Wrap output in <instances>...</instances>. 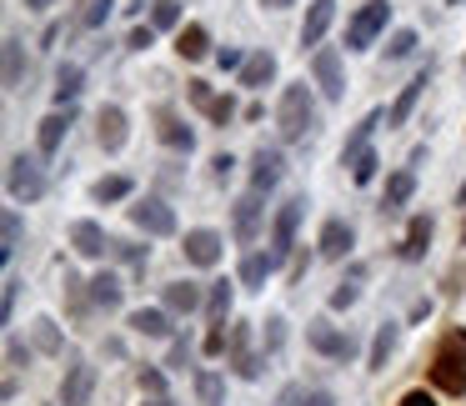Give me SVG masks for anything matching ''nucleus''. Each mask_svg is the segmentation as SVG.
Instances as JSON below:
<instances>
[{"label":"nucleus","mask_w":466,"mask_h":406,"mask_svg":"<svg viewBox=\"0 0 466 406\" xmlns=\"http://www.w3.org/2000/svg\"><path fill=\"white\" fill-rule=\"evenodd\" d=\"M427 376H431V386H436V392L466 396V331H446V342L436 346Z\"/></svg>","instance_id":"obj_1"},{"label":"nucleus","mask_w":466,"mask_h":406,"mask_svg":"<svg viewBox=\"0 0 466 406\" xmlns=\"http://www.w3.org/2000/svg\"><path fill=\"white\" fill-rule=\"evenodd\" d=\"M311 126H316V101H311V86H306V80H296V86H286V90H281L276 131H281V140H301Z\"/></svg>","instance_id":"obj_2"},{"label":"nucleus","mask_w":466,"mask_h":406,"mask_svg":"<svg viewBox=\"0 0 466 406\" xmlns=\"http://www.w3.org/2000/svg\"><path fill=\"white\" fill-rule=\"evenodd\" d=\"M5 190H11L15 201H40V196H46L40 156H11V165H5Z\"/></svg>","instance_id":"obj_3"},{"label":"nucleus","mask_w":466,"mask_h":406,"mask_svg":"<svg viewBox=\"0 0 466 406\" xmlns=\"http://www.w3.org/2000/svg\"><path fill=\"white\" fill-rule=\"evenodd\" d=\"M386 15H391L386 0H366L361 11L346 21V51H366V46H371V40L386 30Z\"/></svg>","instance_id":"obj_4"},{"label":"nucleus","mask_w":466,"mask_h":406,"mask_svg":"<svg viewBox=\"0 0 466 406\" xmlns=\"http://www.w3.org/2000/svg\"><path fill=\"white\" fill-rule=\"evenodd\" d=\"M301 216H306V196H291V201H281L276 221H271V256H276V261L296 256V226H301Z\"/></svg>","instance_id":"obj_5"},{"label":"nucleus","mask_w":466,"mask_h":406,"mask_svg":"<svg viewBox=\"0 0 466 406\" xmlns=\"http://www.w3.org/2000/svg\"><path fill=\"white\" fill-rule=\"evenodd\" d=\"M131 226L146 231V236H176V211L161 201V196H140L131 206Z\"/></svg>","instance_id":"obj_6"},{"label":"nucleus","mask_w":466,"mask_h":406,"mask_svg":"<svg viewBox=\"0 0 466 406\" xmlns=\"http://www.w3.org/2000/svg\"><path fill=\"white\" fill-rule=\"evenodd\" d=\"M306 346L331 356V361H352L356 356V336L352 331H336L331 321H311V326H306Z\"/></svg>","instance_id":"obj_7"},{"label":"nucleus","mask_w":466,"mask_h":406,"mask_svg":"<svg viewBox=\"0 0 466 406\" xmlns=\"http://www.w3.org/2000/svg\"><path fill=\"white\" fill-rule=\"evenodd\" d=\"M311 76H316V86H321L326 101H341V96H346V71H341V51H336V46H316Z\"/></svg>","instance_id":"obj_8"},{"label":"nucleus","mask_w":466,"mask_h":406,"mask_svg":"<svg viewBox=\"0 0 466 406\" xmlns=\"http://www.w3.org/2000/svg\"><path fill=\"white\" fill-rule=\"evenodd\" d=\"M261 216H266V206H261V190H246L236 206H231V231H236V241H256V231H261Z\"/></svg>","instance_id":"obj_9"},{"label":"nucleus","mask_w":466,"mask_h":406,"mask_svg":"<svg viewBox=\"0 0 466 406\" xmlns=\"http://www.w3.org/2000/svg\"><path fill=\"white\" fill-rule=\"evenodd\" d=\"M231 367L246 381L261 376V356L251 351V321H236V326H231Z\"/></svg>","instance_id":"obj_10"},{"label":"nucleus","mask_w":466,"mask_h":406,"mask_svg":"<svg viewBox=\"0 0 466 406\" xmlns=\"http://www.w3.org/2000/svg\"><path fill=\"white\" fill-rule=\"evenodd\" d=\"M76 126V106H55L46 121H40V131H36V146H40V156H55L61 151V140H65V131Z\"/></svg>","instance_id":"obj_11"},{"label":"nucleus","mask_w":466,"mask_h":406,"mask_svg":"<svg viewBox=\"0 0 466 406\" xmlns=\"http://www.w3.org/2000/svg\"><path fill=\"white\" fill-rule=\"evenodd\" d=\"M221 231H211V226H196V231H186V246H181V251H186V261L191 266H216V261H221Z\"/></svg>","instance_id":"obj_12"},{"label":"nucleus","mask_w":466,"mask_h":406,"mask_svg":"<svg viewBox=\"0 0 466 406\" xmlns=\"http://www.w3.org/2000/svg\"><path fill=\"white\" fill-rule=\"evenodd\" d=\"M126 136H131V126H126V111L121 106H101L96 111V140H101V151H121L126 146Z\"/></svg>","instance_id":"obj_13"},{"label":"nucleus","mask_w":466,"mask_h":406,"mask_svg":"<svg viewBox=\"0 0 466 406\" xmlns=\"http://www.w3.org/2000/svg\"><path fill=\"white\" fill-rule=\"evenodd\" d=\"M90 392H96V367L71 361V371L61 381V406H90Z\"/></svg>","instance_id":"obj_14"},{"label":"nucleus","mask_w":466,"mask_h":406,"mask_svg":"<svg viewBox=\"0 0 466 406\" xmlns=\"http://www.w3.org/2000/svg\"><path fill=\"white\" fill-rule=\"evenodd\" d=\"M156 136H161L171 151H186V156H191V146H196V131H191L186 121L171 111V106H161V111H156Z\"/></svg>","instance_id":"obj_15"},{"label":"nucleus","mask_w":466,"mask_h":406,"mask_svg":"<svg viewBox=\"0 0 466 406\" xmlns=\"http://www.w3.org/2000/svg\"><path fill=\"white\" fill-rule=\"evenodd\" d=\"M281 176H286V161H281V151H266V146H261V151L251 156V190H261V196H266V190L281 186Z\"/></svg>","instance_id":"obj_16"},{"label":"nucleus","mask_w":466,"mask_h":406,"mask_svg":"<svg viewBox=\"0 0 466 406\" xmlns=\"http://www.w3.org/2000/svg\"><path fill=\"white\" fill-rule=\"evenodd\" d=\"M352 246H356V231L346 226L341 216L321 226V241H316V251L326 256V261H346V256H352Z\"/></svg>","instance_id":"obj_17"},{"label":"nucleus","mask_w":466,"mask_h":406,"mask_svg":"<svg viewBox=\"0 0 466 406\" xmlns=\"http://www.w3.org/2000/svg\"><path fill=\"white\" fill-rule=\"evenodd\" d=\"M331 21H336V0H311V11H306V21H301V51L306 46H321Z\"/></svg>","instance_id":"obj_18"},{"label":"nucleus","mask_w":466,"mask_h":406,"mask_svg":"<svg viewBox=\"0 0 466 406\" xmlns=\"http://www.w3.org/2000/svg\"><path fill=\"white\" fill-rule=\"evenodd\" d=\"M71 246H76V256H86V261H101V256L111 251V241H106V231L96 226V221H76V226H71Z\"/></svg>","instance_id":"obj_19"},{"label":"nucleus","mask_w":466,"mask_h":406,"mask_svg":"<svg viewBox=\"0 0 466 406\" xmlns=\"http://www.w3.org/2000/svg\"><path fill=\"white\" fill-rule=\"evenodd\" d=\"M161 301H165V311H176V317H191L196 306H206V292L196 286V281H171Z\"/></svg>","instance_id":"obj_20"},{"label":"nucleus","mask_w":466,"mask_h":406,"mask_svg":"<svg viewBox=\"0 0 466 406\" xmlns=\"http://www.w3.org/2000/svg\"><path fill=\"white\" fill-rule=\"evenodd\" d=\"M431 216H411V226H406V236H402V246H396V256L402 261H421L427 256V246H431Z\"/></svg>","instance_id":"obj_21"},{"label":"nucleus","mask_w":466,"mask_h":406,"mask_svg":"<svg viewBox=\"0 0 466 406\" xmlns=\"http://www.w3.org/2000/svg\"><path fill=\"white\" fill-rule=\"evenodd\" d=\"M126 321H131V331H136V336H151V342H165V336H171V317H165V311H156V306H136Z\"/></svg>","instance_id":"obj_22"},{"label":"nucleus","mask_w":466,"mask_h":406,"mask_svg":"<svg viewBox=\"0 0 466 406\" xmlns=\"http://www.w3.org/2000/svg\"><path fill=\"white\" fill-rule=\"evenodd\" d=\"M276 271V256L271 251H251L246 261H241V286L246 292H266V276Z\"/></svg>","instance_id":"obj_23"},{"label":"nucleus","mask_w":466,"mask_h":406,"mask_svg":"<svg viewBox=\"0 0 466 406\" xmlns=\"http://www.w3.org/2000/svg\"><path fill=\"white\" fill-rule=\"evenodd\" d=\"M421 90H427V71H421L411 86H402V96H396V101H391V111H386V126H406V121H411L416 101H421Z\"/></svg>","instance_id":"obj_24"},{"label":"nucleus","mask_w":466,"mask_h":406,"mask_svg":"<svg viewBox=\"0 0 466 406\" xmlns=\"http://www.w3.org/2000/svg\"><path fill=\"white\" fill-rule=\"evenodd\" d=\"M381 121H386V111H371V115H361V121H356V131L346 136V146H341V165H352L356 156L366 151V140H371V131H377Z\"/></svg>","instance_id":"obj_25"},{"label":"nucleus","mask_w":466,"mask_h":406,"mask_svg":"<svg viewBox=\"0 0 466 406\" xmlns=\"http://www.w3.org/2000/svg\"><path fill=\"white\" fill-rule=\"evenodd\" d=\"M271 76H276V55H271V51L246 55V65H241V86H246V90H261Z\"/></svg>","instance_id":"obj_26"},{"label":"nucleus","mask_w":466,"mask_h":406,"mask_svg":"<svg viewBox=\"0 0 466 406\" xmlns=\"http://www.w3.org/2000/svg\"><path fill=\"white\" fill-rule=\"evenodd\" d=\"M80 90H86V71H80L76 61H65L61 71H55V106H76Z\"/></svg>","instance_id":"obj_27"},{"label":"nucleus","mask_w":466,"mask_h":406,"mask_svg":"<svg viewBox=\"0 0 466 406\" xmlns=\"http://www.w3.org/2000/svg\"><path fill=\"white\" fill-rule=\"evenodd\" d=\"M411 190H416V176H411V171H396V176H386V196H381V211H386V216H396V211L411 201Z\"/></svg>","instance_id":"obj_28"},{"label":"nucleus","mask_w":466,"mask_h":406,"mask_svg":"<svg viewBox=\"0 0 466 406\" xmlns=\"http://www.w3.org/2000/svg\"><path fill=\"white\" fill-rule=\"evenodd\" d=\"M206 51H211V36H206V26H181L176 30V55H181V61H201Z\"/></svg>","instance_id":"obj_29"},{"label":"nucleus","mask_w":466,"mask_h":406,"mask_svg":"<svg viewBox=\"0 0 466 406\" xmlns=\"http://www.w3.org/2000/svg\"><path fill=\"white\" fill-rule=\"evenodd\" d=\"M231 296H236V286H231V281H211V292H206V317H211V326H226Z\"/></svg>","instance_id":"obj_30"},{"label":"nucleus","mask_w":466,"mask_h":406,"mask_svg":"<svg viewBox=\"0 0 466 406\" xmlns=\"http://www.w3.org/2000/svg\"><path fill=\"white\" fill-rule=\"evenodd\" d=\"M121 281L111 276V271H101V276H90V301L101 306V311H121Z\"/></svg>","instance_id":"obj_31"},{"label":"nucleus","mask_w":466,"mask_h":406,"mask_svg":"<svg viewBox=\"0 0 466 406\" xmlns=\"http://www.w3.org/2000/svg\"><path fill=\"white\" fill-rule=\"evenodd\" d=\"M396 351V321L377 326V342H371V356H366V367L371 371H386V356Z\"/></svg>","instance_id":"obj_32"},{"label":"nucleus","mask_w":466,"mask_h":406,"mask_svg":"<svg viewBox=\"0 0 466 406\" xmlns=\"http://www.w3.org/2000/svg\"><path fill=\"white\" fill-rule=\"evenodd\" d=\"M131 190H136V181H131V176H101L96 186H90V196L106 206V201H126Z\"/></svg>","instance_id":"obj_33"},{"label":"nucleus","mask_w":466,"mask_h":406,"mask_svg":"<svg viewBox=\"0 0 466 406\" xmlns=\"http://www.w3.org/2000/svg\"><path fill=\"white\" fill-rule=\"evenodd\" d=\"M196 396H201V406H226V376L221 371H201L196 376Z\"/></svg>","instance_id":"obj_34"},{"label":"nucleus","mask_w":466,"mask_h":406,"mask_svg":"<svg viewBox=\"0 0 466 406\" xmlns=\"http://www.w3.org/2000/svg\"><path fill=\"white\" fill-rule=\"evenodd\" d=\"M21 80H26V51L15 36H5V86L21 90Z\"/></svg>","instance_id":"obj_35"},{"label":"nucleus","mask_w":466,"mask_h":406,"mask_svg":"<svg viewBox=\"0 0 466 406\" xmlns=\"http://www.w3.org/2000/svg\"><path fill=\"white\" fill-rule=\"evenodd\" d=\"M36 351H46V356H61L65 351V336H61V326H55L51 317L36 321Z\"/></svg>","instance_id":"obj_36"},{"label":"nucleus","mask_w":466,"mask_h":406,"mask_svg":"<svg viewBox=\"0 0 466 406\" xmlns=\"http://www.w3.org/2000/svg\"><path fill=\"white\" fill-rule=\"evenodd\" d=\"M366 276V266H352V281H341L336 292H331V311H346V306H356V296H361V286L356 281Z\"/></svg>","instance_id":"obj_37"},{"label":"nucleus","mask_w":466,"mask_h":406,"mask_svg":"<svg viewBox=\"0 0 466 406\" xmlns=\"http://www.w3.org/2000/svg\"><path fill=\"white\" fill-rule=\"evenodd\" d=\"M151 26L156 30H176L181 26V0H151Z\"/></svg>","instance_id":"obj_38"},{"label":"nucleus","mask_w":466,"mask_h":406,"mask_svg":"<svg viewBox=\"0 0 466 406\" xmlns=\"http://www.w3.org/2000/svg\"><path fill=\"white\" fill-rule=\"evenodd\" d=\"M21 241H26V226H21V211H5V246H0V256L11 261V256L21 251Z\"/></svg>","instance_id":"obj_39"},{"label":"nucleus","mask_w":466,"mask_h":406,"mask_svg":"<svg viewBox=\"0 0 466 406\" xmlns=\"http://www.w3.org/2000/svg\"><path fill=\"white\" fill-rule=\"evenodd\" d=\"M281 342H286V321H281V317H266L261 321V351L266 356L281 351Z\"/></svg>","instance_id":"obj_40"},{"label":"nucleus","mask_w":466,"mask_h":406,"mask_svg":"<svg viewBox=\"0 0 466 406\" xmlns=\"http://www.w3.org/2000/svg\"><path fill=\"white\" fill-rule=\"evenodd\" d=\"M111 5H115V0H86V11H80V26H86V30H101L106 21H111Z\"/></svg>","instance_id":"obj_41"},{"label":"nucleus","mask_w":466,"mask_h":406,"mask_svg":"<svg viewBox=\"0 0 466 406\" xmlns=\"http://www.w3.org/2000/svg\"><path fill=\"white\" fill-rule=\"evenodd\" d=\"M377 165H381V156L371 151V146H366V151H361V156H356V161H352V181H356V186H366V181L377 176Z\"/></svg>","instance_id":"obj_42"},{"label":"nucleus","mask_w":466,"mask_h":406,"mask_svg":"<svg viewBox=\"0 0 466 406\" xmlns=\"http://www.w3.org/2000/svg\"><path fill=\"white\" fill-rule=\"evenodd\" d=\"M411 51H416V30H396V36L386 40V61H406Z\"/></svg>","instance_id":"obj_43"},{"label":"nucleus","mask_w":466,"mask_h":406,"mask_svg":"<svg viewBox=\"0 0 466 406\" xmlns=\"http://www.w3.org/2000/svg\"><path fill=\"white\" fill-rule=\"evenodd\" d=\"M111 256H115V261H131V266H140V261H146V246H136V241H111Z\"/></svg>","instance_id":"obj_44"},{"label":"nucleus","mask_w":466,"mask_h":406,"mask_svg":"<svg viewBox=\"0 0 466 406\" xmlns=\"http://www.w3.org/2000/svg\"><path fill=\"white\" fill-rule=\"evenodd\" d=\"M206 115H211L216 126H226L231 115H236V101H231V96H216V101H211V111H206Z\"/></svg>","instance_id":"obj_45"},{"label":"nucleus","mask_w":466,"mask_h":406,"mask_svg":"<svg viewBox=\"0 0 466 406\" xmlns=\"http://www.w3.org/2000/svg\"><path fill=\"white\" fill-rule=\"evenodd\" d=\"M151 40H156V26H136L126 36V51H151Z\"/></svg>","instance_id":"obj_46"},{"label":"nucleus","mask_w":466,"mask_h":406,"mask_svg":"<svg viewBox=\"0 0 466 406\" xmlns=\"http://www.w3.org/2000/svg\"><path fill=\"white\" fill-rule=\"evenodd\" d=\"M140 392H151V396H165V376H161V371H146V367H140Z\"/></svg>","instance_id":"obj_47"},{"label":"nucleus","mask_w":466,"mask_h":406,"mask_svg":"<svg viewBox=\"0 0 466 406\" xmlns=\"http://www.w3.org/2000/svg\"><path fill=\"white\" fill-rule=\"evenodd\" d=\"M171 371H186L191 367V342H171V361H165Z\"/></svg>","instance_id":"obj_48"},{"label":"nucleus","mask_w":466,"mask_h":406,"mask_svg":"<svg viewBox=\"0 0 466 406\" xmlns=\"http://www.w3.org/2000/svg\"><path fill=\"white\" fill-rule=\"evenodd\" d=\"M5 361H11L15 371L30 367V346H26V342H11V346H5Z\"/></svg>","instance_id":"obj_49"},{"label":"nucleus","mask_w":466,"mask_h":406,"mask_svg":"<svg viewBox=\"0 0 466 406\" xmlns=\"http://www.w3.org/2000/svg\"><path fill=\"white\" fill-rule=\"evenodd\" d=\"M211 86H206V80H191V106H201V111H211Z\"/></svg>","instance_id":"obj_50"},{"label":"nucleus","mask_w":466,"mask_h":406,"mask_svg":"<svg viewBox=\"0 0 466 406\" xmlns=\"http://www.w3.org/2000/svg\"><path fill=\"white\" fill-rule=\"evenodd\" d=\"M21 286H26L21 276H5V321H11V311H15V296H21Z\"/></svg>","instance_id":"obj_51"},{"label":"nucleus","mask_w":466,"mask_h":406,"mask_svg":"<svg viewBox=\"0 0 466 406\" xmlns=\"http://www.w3.org/2000/svg\"><path fill=\"white\" fill-rule=\"evenodd\" d=\"M216 61H221V71H241V65H246V55H241L236 46H226V51L216 55Z\"/></svg>","instance_id":"obj_52"},{"label":"nucleus","mask_w":466,"mask_h":406,"mask_svg":"<svg viewBox=\"0 0 466 406\" xmlns=\"http://www.w3.org/2000/svg\"><path fill=\"white\" fill-rule=\"evenodd\" d=\"M231 165H236V161H231L226 151H221V156L211 161V176H216V181H226V176H231Z\"/></svg>","instance_id":"obj_53"},{"label":"nucleus","mask_w":466,"mask_h":406,"mask_svg":"<svg viewBox=\"0 0 466 406\" xmlns=\"http://www.w3.org/2000/svg\"><path fill=\"white\" fill-rule=\"evenodd\" d=\"M306 266H311V256H306V251L291 256V281H301V276H306Z\"/></svg>","instance_id":"obj_54"},{"label":"nucleus","mask_w":466,"mask_h":406,"mask_svg":"<svg viewBox=\"0 0 466 406\" xmlns=\"http://www.w3.org/2000/svg\"><path fill=\"white\" fill-rule=\"evenodd\" d=\"M402 406H436V396H431V392H406Z\"/></svg>","instance_id":"obj_55"},{"label":"nucleus","mask_w":466,"mask_h":406,"mask_svg":"<svg viewBox=\"0 0 466 406\" xmlns=\"http://www.w3.org/2000/svg\"><path fill=\"white\" fill-rule=\"evenodd\" d=\"M301 406H336V402H331V392H306Z\"/></svg>","instance_id":"obj_56"},{"label":"nucleus","mask_w":466,"mask_h":406,"mask_svg":"<svg viewBox=\"0 0 466 406\" xmlns=\"http://www.w3.org/2000/svg\"><path fill=\"white\" fill-rule=\"evenodd\" d=\"M296 402H301V386H286V392L276 396V406H296Z\"/></svg>","instance_id":"obj_57"},{"label":"nucleus","mask_w":466,"mask_h":406,"mask_svg":"<svg viewBox=\"0 0 466 406\" xmlns=\"http://www.w3.org/2000/svg\"><path fill=\"white\" fill-rule=\"evenodd\" d=\"M261 5H266V11H286L291 0H261Z\"/></svg>","instance_id":"obj_58"},{"label":"nucleus","mask_w":466,"mask_h":406,"mask_svg":"<svg viewBox=\"0 0 466 406\" xmlns=\"http://www.w3.org/2000/svg\"><path fill=\"white\" fill-rule=\"evenodd\" d=\"M46 5H51V0H26V11H46Z\"/></svg>","instance_id":"obj_59"},{"label":"nucleus","mask_w":466,"mask_h":406,"mask_svg":"<svg viewBox=\"0 0 466 406\" xmlns=\"http://www.w3.org/2000/svg\"><path fill=\"white\" fill-rule=\"evenodd\" d=\"M456 206H466V181H462V186H456Z\"/></svg>","instance_id":"obj_60"},{"label":"nucleus","mask_w":466,"mask_h":406,"mask_svg":"<svg viewBox=\"0 0 466 406\" xmlns=\"http://www.w3.org/2000/svg\"><path fill=\"white\" fill-rule=\"evenodd\" d=\"M146 406H176V402H165V396H151V402H146Z\"/></svg>","instance_id":"obj_61"},{"label":"nucleus","mask_w":466,"mask_h":406,"mask_svg":"<svg viewBox=\"0 0 466 406\" xmlns=\"http://www.w3.org/2000/svg\"><path fill=\"white\" fill-rule=\"evenodd\" d=\"M140 5H146V0H131V5H126V11H131V15H136V11H140Z\"/></svg>","instance_id":"obj_62"},{"label":"nucleus","mask_w":466,"mask_h":406,"mask_svg":"<svg viewBox=\"0 0 466 406\" xmlns=\"http://www.w3.org/2000/svg\"><path fill=\"white\" fill-rule=\"evenodd\" d=\"M462 246H466V226H462Z\"/></svg>","instance_id":"obj_63"},{"label":"nucleus","mask_w":466,"mask_h":406,"mask_svg":"<svg viewBox=\"0 0 466 406\" xmlns=\"http://www.w3.org/2000/svg\"><path fill=\"white\" fill-rule=\"evenodd\" d=\"M446 5H462V0H446Z\"/></svg>","instance_id":"obj_64"}]
</instances>
